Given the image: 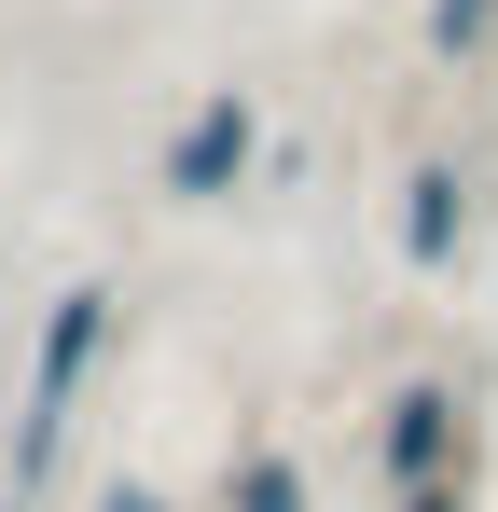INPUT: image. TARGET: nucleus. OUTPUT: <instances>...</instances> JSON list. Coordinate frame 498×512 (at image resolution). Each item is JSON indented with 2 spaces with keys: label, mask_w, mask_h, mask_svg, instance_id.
Returning a JSON list of instances; mask_svg holds the SVG:
<instances>
[{
  "label": "nucleus",
  "mask_w": 498,
  "mask_h": 512,
  "mask_svg": "<svg viewBox=\"0 0 498 512\" xmlns=\"http://www.w3.org/2000/svg\"><path fill=\"white\" fill-rule=\"evenodd\" d=\"M0 512H28V499H0Z\"/></svg>",
  "instance_id": "9"
},
{
  "label": "nucleus",
  "mask_w": 498,
  "mask_h": 512,
  "mask_svg": "<svg viewBox=\"0 0 498 512\" xmlns=\"http://www.w3.org/2000/svg\"><path fill=\"white\" fill-rule=\"evenodd\" d=\"M249 180H263V111H249V84H208L180 125H166L153 194H166V208H236Z\"/></svg>",
  "instance_id": "1"
},
{
  "label": "nucleus",
  "mask_w": 498,
  "mask_h": 512,
  "mask_svg": "<svg viewBox=\"0 0 498 512\" xmlns=\"http://www.w3.org/2000/svg\"><path fill=\"white\" fill-rule=\"evenodd\" d=\"M388 236H402L415 277H443V263L471 250V167H402V194H388Z\"/></svg>",
  "instance_id": "4"
},
{
  "label": "nucleus",
  "mask_w": 498,
  "mask_h": 512,
  "mask_svg": "<svg viewBox=\"0 0 498 512\" xmlns=\"http://www.w3.org/2000/svg\"><path fill=\"white\" fill-rule=\"evenodd\" d=\"M388 512H471V485L443 471V485H402V499H388Z\"/></svg>",
  "instance_id": "7"
},
{
  "label": "nucleus",
  "mask_w": 498,
  "mask_h": 512,
  "mask_svg": "<svg viewBox=\"0 0 498 512\" xmlns=\"http://www.w3.org/2000/svg\"><path fill=\"white\" fill-rule=\"evenodd\" d=\"M222 512H319V485H305V457H291V443H236Z\"/></svg>",
  "instance_id": "5"
},
{
  "label": "nucleus",
  "mask_w": 498,
  "mask_h": 512,
  "mask_svg": "<svg viewBox=\"0 0 498 512\" xmlns=\"http://www.w3.org/2000/svg\"><path fill=\"white\" fill-rule=\"evenodd\" d=\"M471 457V402L443 388V374H402L388 402H374V485L402 499V485H443Z\"/></svg>",
  "instance_id": "2"
},
{
  "label": "nucleus",
  "mask_w": 498,
  "mask_h": 512,
  "mask_svg": "<svg viewBox=\"0 0 498 512\" xmlns=\"http://www.w3.org/2000/svg\"><path fill=\"white\" fill-rule=\"evenodd\" d=\"M97 512H166V499H153V485H97Z\"/></svg>",
  "instance_id": "8"
},
{
  "label": "nucleus",
  "mask_w": 498,
  "mask_h": 512,
  "mask_svg": "<svg viewBox=\"0 0 498 512\" xmlns=\"http://www.w3.org/2000/svg\"><path fill=\"white\" fill-rule=\"evenodd\" d=\"M97 346H111V291H97V277H70V291L42 305V333H28V402H83Z\"/></svg>",
  "instance_id": "3"
},
{
  "label": "nucleus",
  "mask_w": 498,
  "mask_h": 512,
  "mask_svg": "<svg viewBox=\"0 0 498 512\" xmlns=\"http://www.w3.org/2000/svg\"><path fill=\"white\" fill-rule=\"evenodd\" d=\"M485 42H498V0H429V56L443 70H471Z\"/></svg>",
  "instance_id": "6"
}]
</instances>
